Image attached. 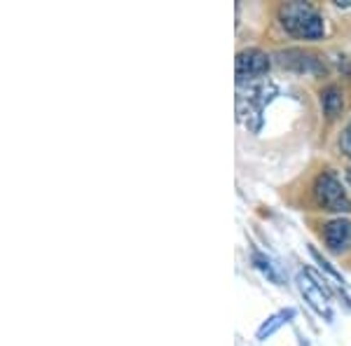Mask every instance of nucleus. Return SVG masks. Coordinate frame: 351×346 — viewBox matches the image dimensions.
Segmentation results:
<instances>
[{
  "label": "nucleus",
  "instance_id": "9d476101",
  "mask_svg": "<svg viewBox=\"0 0 351 346\" xmlns=\"http://www.w3.org/2000/svg\"><path fill=\"white\" fill-rule=\"evenodd\" d=\"M347 180H349V185H351V169H349V171H347Z\"/></svg>",
  "mask_w": 351,
  "mask_h": 346
},
{
  "label": "nucleus",
  "instance_id": "f03ea898",
  "mask_svg": "<svg viewBox=\"0 0 351 346\" xmlns=\"http://www.w3.org/2000/svg\"><path fill=\"white\" fill-rule=\"evenodd\" d=\"M314 195H316V201H319L326 211H332V213L351 211V201L335 173H330V171L321 173L314 183Z\"/></svg>",
  "mask_w": 351,
  "mask_h": 346
},
{
  "label": "nucleus",
  "instance_id": "0eeeda50",
  "mask_svg": "<svg viewBox=\"0 0 351 346\" xmlns=\"http://www.w3.org/2000/svg\"><path fill=\"white\" fill-rule=\"evenodd\" d=\"M291 319H295V309H284V311H279V314H274V316H269L267 321L260 325V330H258V339H267V337H271L276 330H279L281 325H286L288 321Z\"/></svg>",
  "mask_w": 351,
  "mask_h": 346
},
{
  "label": "nucleus",
  "instance_id": "20e7f679",
  "mask_svg": "<svg viewBox=\"0 0 351 346\" xmlns=\"http://www.w3.org/2000/svg\"><path fill=\"white\" fill-rule=\"evenodd\" d=\"M269 71V56L260 49H243L237 54V82L258 80L267 75Z\"/></svg>",
  "mask_w": 351,
  "mask_h": 346
},
{
  "label": "nucleus",
  "instance_id": "39448f33",
  "mask_svg": "<svg viewBox=\"0 0 351 346\" xmlns=\"http://www.w3.org/2000/svg\"><path fill=\"white\" fill-rule=\"evenodd\" d=\"M324 236H326V243L332 253H342L347 251L351 246V223L349 220H332V223L326 225L324 230Z\"/></svg>",
  "mask_w": 351,
  "mask_h": 346
},
{
  "label": "nucleus",
  "instance_id": "1a4fd4ad",
  "mask_svg": "<svg viewBox=\"0 0 351 346\" xmlns=\"http://www.w3.org/2000/svg\"><path fill=\"white\" fill-rule=\"evenodd\" d=\"M339 147H342L344 155L351 157V120H349V124L344 127V132H342V138H339Z\"/></svg>",
  "mask_w": 351,
  "mask_h": 346
},
{
  "label": "nucleus",
  "instance_id": "423d86ee",
  "mask_svg": "<svg viewBox=\"0 0 351 346\" xmlns=\"http://www.w3.org/2000/svg\"><path fill=\"white\" fill-rule=\"evenodd\" d=\"M321 108H324V115L328 117V120H335L339 112H342L344 99H342L339 87L330 84V87H326L324 92H321Z\"/></svg>",
  "mask_w": 351,
  "mask_h": 346
},
{
  "label": "nucleus",
  "instance_id": "f257e3e1",
  "mask_svg": "<svg viewBox=\"0 0 351 346\" xmlns=\"http://www.w3.org/2000/svg\"><path fill=\"white\" fill-rule=\"evenodd\" d=\"M279 16L286 31L295 38H302V40H319L326 33L324 19L307 3H286Z\"/></svg>",
  "mask_w": 351,
  "mask_h": 346
},
{
  "label": "nucleus",
  "instance_id": "6e6552de",
  "mask_svg": "<svg viewBox=\"0 0 351 346\" xmlns=\"http://www.w3.org/2000/svg\"><path fill=\"white\" fill-rule=\"evenodd\" d=\"M253 262H256V267L260 271H263L265 276H267V279H271L274 283H281V276H279V271L274 269V267H271V262L267 258H263V255H256V258H253Z\"/></svg>",
  "mask_w": 351,
  "mask_h": 346
},
{
  "label": "nucleus",
  "instance_id": "7ed1b4c3",
  "mask_svg": "<svg viewBox=\"0 0 351 346\" xmlns=\"http://www.w3.org/2000/svg\"><path fill=\"white\" fill-rule=\"evenodd\" d=\"M298 283H300V293L307 299L309 306L314 311H319L321 316H326L328 321L332 319V306H330V293L326 288V281L321 283L319 276L311 269H304L298 274Z\"/></svg>",
  "mask_w": 351,
  "mask_h": 346
}]
</instances>
